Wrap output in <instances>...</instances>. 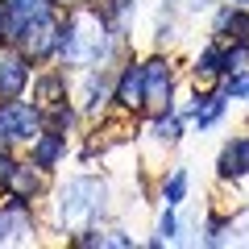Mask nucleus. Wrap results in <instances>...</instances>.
<instances>
[{"instance_id": "4468645a", "label": "nucleus", "mask_w": 249, "mask_h": 249, "mask_svg": "<svg viewBox=\"0 0 249 249\" xmlns=\"http://www.w3.org/2000/svg\"><path fill=\"white\" fill-rule=\"evenodd\" d=\"M112 83L116 79H108L104 67H88V75H83V112L88 116H100V108L112 100Z\"/></svg>"}, {"instance_id": "20e7f679", "label": "nucleus", "mask_w": 249, "mask_h": 249, "mask_svg": "<svg viewBox=\"0 0 249 249\" xmlns=\"http://www.w3.org/2000/svg\"><path fill=\"white\" fill-rule=\"evenodd\" d=\"M142 79H145V112H166L175 100V62L154 54L142 62Z\"/></svg>"}, {"instance_id": "6ab92c4d", "label": "nucleus", "mask_w": 249, "mask_h": 249, "mask_svg": "<svg viewBox=\"0 0 249 249\" xmlns=\"http://www.w3.org/2000/svg\"><path fill=\"white\" fill-rule=\"evenodd\" d=\"M224 96H229V100H245V104H249V71H232V75H224Z\"/></svg>"}, {"instance_id": "dca6fc26", "label": "nucleus", "mask_w": 249, "mask_h": 249, "mask_svg": "<svg viewBox=\"0 0 249 249\" xmlns=\"http://www.w3.org/2000/svg\"><path fill=\"white\" fill-rule=\"evenodd\" d=\"M150 133L158 137L162 145H178V137H183V116H178L175 108H166V112H154Z\"/></svg>"}, {"instance_id": "ddd939ff", "label": "nucleus", "mask_w": 249, "mask_h": 249, "mask_svg": "<svg viewBox=\"0 0 249 249\" xmlns=\"http://www.w3.org/2000/svg\"><path fill=\"white\" fill-rule=\"evenodd\" d=\"M229 112V96L224 91H196V100H191V112H187V121L191 124H199V129H212L220 116Z\"/></svg>"}, {"instance_id": "b1692460", "label": "nucleus", "mask_w": 249, "mask_h": 249, "mask_svg": "<svg viewBox=\"0 0 249 249\" xmlns=\"http://www.w3.org/2000/svg\"><path fill=\"white\" fill-rule=\"evenodd\" d=\"M13 145V137H9V129H4V121H0V150H9Z\"/></svg>"}, {"instance_id": "f3484780", "label": "nucleus", "mask_w": 249, "mask_h": 249, "mask_svg": "<svg viewBox=\"0 0 249 249\" xmlns=\"http://www.w3.org/2000/svg\"><path fill=\"white\" fill-rule=\"evenodd\" d=\"M249 71V42H224V75Z\"/></svg>"}, {"instance_id": "423d86ee", "label": "nucleus", "mask_w": 249, "mask_h": 249, "mask_svg": "<svg viewBox=\"0 0 249 249\" xmlns=\"http://www.w3.org/2000/svg\"><path fill=\"white\" fill-rule=\"evenodd\" d=\"M29 83H34V62H29L17 46L0 42V100L25 96Z\"/></svg>"}, {"instance_id": "aec40b11", "label": "nucleus", "mask_w": 249, "mask_h": 249, "mask_svg": "<svg viewBox=\"0 0 249 249\" xmlns=\"http://www.w3.org/2000/svg\"><path fill=\"white\" fill-rule=\"evenodd\" d=\"M9 9L21 13V17H37V13L54 9V0H9Z\"/></svg>"}, {"instance_id": "39448f33", "label": "nucleus", "mask_w": 249, "mask_h": 249, "mask_svg": "<svg viewBox=\"0 0 249 249\" xmlns=\"http://www.w3.org/2000/svg\"><path fill=\"white\" fill-rule=\"evenodd\" d=\"M0 121H4L13 142H34L46 129V112L37 104H29V100H21V96L17 100H0Z\"/></svg>"}, {"instance_id": "393cba45", "label": "nucleus", "mask_w": 249, "mask_h": 249, "mask_svg": "<svg viewBox=\"0 0 249 249\" xmlns=\"http://www.w3.org/2000/svg\"><path fill=\"white\" fill-rule=\"evenodd\" d=\"M54 4H83V0H54Z\"/></svg>"}, {"instance_id": "f8f14e48", "label": "nucleus", "mask_w": 249, "mask_h": 249, "mask_svg": "<svg viewBox=\"0 0 249 249\" xmlns=\"http://www.w3.org/2000/svg\"><path fill=\"white\" fill-rule=\"evenodd\" d=\"M62 154H67V133H58V129H42L29 142V162L42 170H54L62 162Z\"/></svg>"}, {"instance_id": "9b49d317", "label": "nucleus", "mask_w": 249, "mask_h": 249, "mask_svg": "<svg viewBox=\"0 0 249 249\" xmlns=\"http://www.w3.org/2000/svg\"><path fill=\"white\" fill-rule=\"evenodd\" d=\"M46 175H50V170L34 166V162H17V166H13V175H9V183H4V191L34 204V199L46 191Z\"/></svg>"}, {"instance_id": "1a4fd4ad", "label": "nucleus", "mask_w": 249, "mask_h": 249, "mask_svg": "<svg viewBox=\"0 0 249 249\" xmlns=\"http://www.w3.org/2000/svg\"><path fill=\"white\" fill-rule=\"evenodd\" d=\"M191 79H196V91H208L224 79V42H212L196 54L191 62Z\"/></svg>"}, {"instance_id": "a878e982", "label": "nucleus", "mask_w": 249, "mask_h": 249, "mask_svg": "<svg viewBox=\"0 0 249 249\" xmlns=\"http://www.w3.org/2000/svg\"><path fill=\"white\" fill-rule=\"evenodd\" d=\"M229 4H241V9H249V0H229Z\"/></svg>"}, {"instance_id": "6e6552de", "label": "nucleus", "mask_w": 249, "mask_h": 249, "mask_svg": "<svg viewBox=\"0 0 249 249\" xmlns=\"http://www.w3.org/2000/svg\"><path fill=\"white\" fill-rule=\"evenodd\" d=\"M216 175H220L224 183L249 178V133L229 137V142L220 145V154H216Z\"/></svg>"}, {"instance_id": "2eb2a0df", "label": "nucleus", "mask_w": 249, "mask_h": 249, "mask_svg": "<svg viewBox=\"0 0 249 249\" xmlns=\"http://www.w3.org/2000/svg\"><path fill=\"white\" fill-rule=\"evenodd\" d=\"M67 100V75L62 71H46V75H37L34 79V104L42 108H54V104H62Z\"/></svg>"}, {"instance_id": "412c9836", "label": "nucleus", "mask_w": 249, "mask_h": 249, "mask_svg": "<svg viewBox=\"0 0 249 249\" xmlns=\"http://www.w3.org/2000/svg\"><path fill=\"white\" fill-rule=\"evenodd\" d=\"M178 237V220H175V212H162L158 216V237L150 241V245H162V241H175Z\"/></svg>"}, {"instance_id": "9d476101", "label": "nucleus", "mask_w": 249, "mask_h": 249, "mask_svg": "<svg viewBox=\"0 0 249 249\" xmlns=\"http://www.w3.org/2000/svg\"><path fill=\"white\" fill-rule=\"evenodd\" d=\"M212 37L216 42H249V9L224 0V9L212 17Z\"/></svg>"}, {"instance_id": "0eeeda50", "label": "nucleus", "mask_w": 249, "mask_h": 249, "mask_svg": "<svg viewBox=\"0 0 249 249\" xmlns=\"http://www.w3.org/2000/svg\"><path fill=\"white\" fill-rule=\"evenodd\" d=\"M112 100L121 104V112L142 116L145 112V79H142V62H124L121 75L112 83Z\"/></svg>"}, {"instance_id": "5701e85b", "label": "nucleus", "mask_w": 249, "mask_h": 249, "mask_svg": "<svg viewBox=\"0 0 249 249\" xmlns=\"http://www.w3.org/2000/svg\"><path fill=\"white\" fill-rule=\"evenodd\" d=\"M4 17H9V0H0V42H4Z\"/></svg>"}, {"instance_id": "7ed1b4c3", "label": "nucleus", "mask_w": 249, "mask_h": 249, "mask_svg": "<svg viewBox=\"0 0 249 249\" xmlns=\"http://www.w3.org/2000/svg\"><path fill=\"white\" fill-rule=\"evenodd\" d=\"M58 29H62V21H58V13H54V9L37 13V17L25 21V34H21L17 50L25 54L29 62H46V58H54V54H58Z\"/></svg>"}, {"instance_id": "a211bd4d", "label": "nucleus", "mask_w": 249, "mask_h": 249, "mask_svg": "<svg viewBox=\"0 0 249 249\" xmlns=\"http://www.w3.org/2000/svg\"><path fill=\"white\" fill-rule=\"evenodd\" d=\"M162 199H166V208H175V204L187 199V170H175V175L162 183Z\"/></svg>"}, {"instance_id": "f257e3e1", "label": "nucleus", "mask_w": 249, "mask_h": 249, "mask_svg": "<svg viewBox=\"0 0 249 249\" xmlns=\"http://www.w3.org/2000/svg\"><path fill=\"white\" fill-rule=\"evenodd\" d=\"M116 42H121V34L96 9L71 4V13H67V21L58 29V58H62V67H104L112 58Z\"/></svg>"}, {"instance_id": "4be33fe9", "label": "nucleus", "mask_w": 249, "mask_h": 249, "mask_svg": "<svg viewBox=\"0 0 249 249\" xmlns=\"http://www.w3.org/2000/svg\"><path fill=\"white\" fill-rule=\"evenodd\" d=\"M13 166H17V158H13L9 150H0V187L9 183V175H13Z\"/></svg>"}, {"instance_id": "f03ea898", "label": "nucleus", "mask_w": 249, "mask_h": 249, "mask_svg": "<svg viewBox=\"0 0 249 249\" xmlns=\"http://www.w3.org/2000/svg\"><path fill=\"white\" fill-rule=\"evenodd\" d=\"M108 204V187L100 183V178L91 175H79V178H67V183L58 187V196H54V224H58L62 232L79 229V224H88L91 216H100Z\"/></svg>"}]
</instances>
